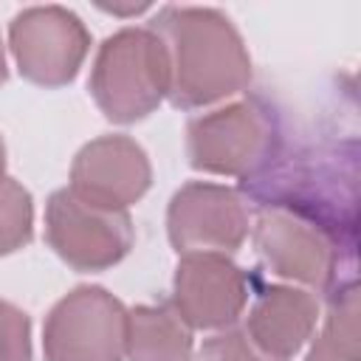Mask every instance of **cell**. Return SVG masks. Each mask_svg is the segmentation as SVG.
I'll use <instances>...</instances> for the list:
<instances>
[{
  "instance_id": "obj_14",
  "label": "cell",
  "mask_w": 361,
  "mask_h": 361,
  "mask_svg": "<svg viewBox=\"0 0 361 361\" xmlns=\"http://www.w3.org/2000/svg\"><path fill=\"white\" fill-rule=\"evenodd\" d=\"M330 307L324 327L307 353V361H358V290L347 282L327 293Z\"/></svg>"
},
{
  "instance_id": "obj_3",
  "label": "cell",
  "mask_w": 361,
  "mask_h": 361,
  "mask_svg": "<svg viewBox=\"0 0 361 361\" xmlns=\"http://www.w3.org/2000/svg\"><path fill=\"white\" fill-rule=\"evenodd\" d=\"M96 107L116 124L149 116L169 93V59L152 28H121L107 37L90 71Z\"/></svg>"
},
{
  "instance_id": "obj_7",
  "label": "cell",
  "mask_w": 361,
  "mask_h": 361,
  "mask_svg": "<svg viewBox=\"0 0 361 361\" xmlns=\"http://www.w3.org/2000/svg\"><path fill=\"white\" fill-rule=\"evenodd\" d=\"M45 240L76 271H104L127 257L135 231L127 212H113L59 189L45 206Z\"/></svg>"
},
{
  "instance_id": "obj_19",
  "label": "cell",
  "mask_w": 361,
  "mask_h": 361,
  "mask_svg": "<svg viewBox=\"0 0 361 361\" xmlns=\"http://www.w3.org/2000/svg\"><path fill=\"white\" fill-rule=\"evenodd\" d=\"M3 172H6V144H3V138H0V180L6 178Z\"/></svg>"
},
{
  "instance_id": "obj_13",
  "label": "cell",
  "mask_w": 361,
  "mask_h": 361,
  "mask_svg": "<svg viewBox=\"0 0 361 361\" xmlns=\"http://www.w3.org/2000/svg\"><path fill=\"white\" fill-rule=\"evenodd\" d=\"M127 361H189L192 327L169 305H138L127 310Z\"/></svg>"
},
{
  "instance_id": "obj_10",
  "label": "cell",
  "mask_w": 361,
  "mask_h": 361,
  "mask_svg": "<svg viewBox=\"0 0 361 361\" xmlns=\"http://www.w3.org/2000/svg\"><path fill=\"white\" fill-rule=\"evenodd\" d=\"M248 302V276L226 254H183L172 279V307L189 327L223 330Z\"/></svg>"
},
{
  "instance_id": "obj_16",
  "label": "cell",
  "mask_w": 361,
  "mask_h": 361,
  "mask_svg": "<svg viewBox=\"0 0 361 361\" xmlns=\"http://www.w3.org/2000/svg\"><path fill=\"white\" fill-rule=\"evenodd\" d=\"M0 361H31V322L28 316L0 299Z\"/></svg>"
},
{
  "instance_id": "obj_17",
  "label": "cell",
  "mask_w": 361,
  "mask_h": 361,
  "mask_svg": "<svg viewBox=\"0 0 361 361\" xmlns=\"http://www.w3.org/2000/svg\"><path fill=\"white\" fill-rule=\"evenodd\" d=\"M195 361H279L265 355L248 336L245 330H226L203 341L197 350Z\"/></svg>"
},
{
  "instance_id": "obj_6",
  "label": "cell",
  "mask_w": 361,
  "mask_h": 361,
  "mask_svg": "<svg viewBox=\"0 0 361 361\" xmlns=\"http://www.w3.org/2000/svg\"><path fill=\"white\" fill-rule=\"evenodd\" d=\"M127 333L124 305L99 285L62 296L42 327L45 361H121Z\"/></svg>"
},
{
  "instance_id": "obj_1",
  "label": "cell",
  "mask_w": 361,
  "mask_h": 361,
  "mask_svg": "<svg viewBox=\"0 0 361 361\" xmlns=\"http://www.w3.org/2000/svg\"><path fill=\"white\" fill-rule=\"evenodd\" d=\"M240 195L257 209L293 212L355 245L358 144H282L262 169L240 180Z\"/></svg>"
},
{
  "instance_id": "obj_2",
  "label": "cell",
  "mask_w": 361,
  "mask_h": 361,
  "mask_svg": "<svg viewBox=\"0 0 361 361\" xmlns=\"http://www.w3.org/2000/svg\"><path fill=\"white\" fill-rule=\"evenodd\" d=\"M149 28L169 59V102L180 110L214 104L251 82V59L231 20L217 8L164 6Z\"/></svg>"
},
{
  "instance_id": "obj_15",
  "label": "cell",
  "mask_w": 361,
  "mask_h": 361,
  "mask_svg": "<svg viewBox=\"0 0 361 361\" xmlns=\"http://www.w3.org/2000/svg\"><path fill=\"white\" fill-rule=\"evenodd\" d=\"M34 203L28 189L14 178L0 180V254H11L31 243Z\"/></svg>"
},
{
  "instance_id": "obj_12",
  "label": "cell",
  "mask_w": 361,
  "mask_h": 361,
  "mask_svg": "<svg viewBox=\"0 0 361 361\" xmlns=\"http://www.w3.org/2000/svg\"><path fill=\"white\" fill-rule=\"evenodd\" d=\"M316 319L319 302L313 293L288 285H271L254 299L245 322V336L265 355L288 361L310 338V333L316 330Z\"/></svg>"
},
{
  "instance_id": "obj_5",
  "label": "cell",
  "mask_w": 361,
  "mask_h": 361,
  "mask_svg": "<svg viewBox=\"0 0 361 361\" xmlns=\"http://www.w3.org/2000/svg\"><path fill=\"white\" fill-rule=\"evenodd\" d=\"M254 245L274 276L313 290L330 293L347 285L341 282V271L353 274L355 245H347L327 228L285 209H259Z\"/></svg>"
},
{
  "instance_id": "obj_18",
  "label": "cell",
  "mask_w": 361,
  "mask_h": 361,
  "mask_svg": "<svg viewBox=\"0 0 361 361\" xmlns=\"http://www.w3.org/2000/svg\"><path fill=\"white\" fill-rule=\"evenodd\" d=\"M8 76V68H6V51H3V39H0V85L6 82Z\"/></svg>"
},
{
  "instance_id": "obj_11",
  "label": "cell",
  "mask_w": 361,
  "mask_h": 361,
  "mask_svg": "<svg viewBox=\"0 0 361 361\" xmlns=\"http://www.w3.org/2000/svg\"><path fill=\"white\" fill-rule=\"evenodd\" d=\"M147 152L130 135H102L79 149L71 166V192L93 206L124 212L149 189Z\"/></svg>"
},
{
  "instance_id": "obj_9",
  "label": "cell",
  "mask_w": 361,
  "mask_h": 361,
  "mask_svg": "<svg viewBox=\"0 0 361 361\" xmlns=\"http://www.w3.org/2000/svg\"><path fill=\"white\" fill-rule=\"evenodd\" d=\"M166 231L178 254H234L248 237V206L228 186L192 180L169 200Z\"/></svg>"
},
{
  "instance_id": "obj_4",
  "label": "cell",
  "mask_w": 361,
  "mask_h": 361,
  "mask_svg": "<svg viewBox=\"0 0 361 361\" xmlns=\"http://www.w3.org/2000/svg\"><path fill=\"white\" fill-rule=\"evenodd\" d=\"M282 144L279 116L259 96L197 116L186 127L189 164L200 172L234 175L240 180L262 169Z\"/></svg>"
},
{
  "instance_id": "obj_8",
  "label": "cell",
  "mask_w": 361,
  "mask_h": 361,
  "mask_svg": "<svg viewBox=\"0 0 361 361\" xmlns=\"http://www.w3.org/2000/svg\"><path fill=\"white\" fill-rule=\"evenodd\" d=\"M8 45L20 73L39 87L68 85L90 48L85 23L62 6H31L8 25Z\"/></svg>"
}]
</instances>
